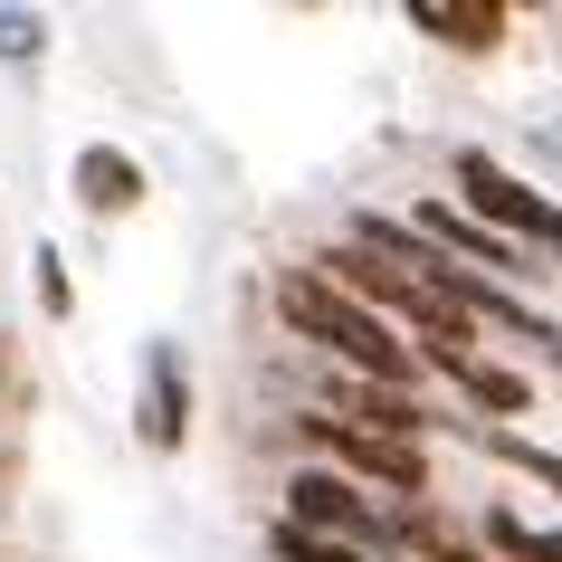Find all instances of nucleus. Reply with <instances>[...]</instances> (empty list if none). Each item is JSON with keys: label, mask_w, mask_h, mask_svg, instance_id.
<instances>
[{"label": "nucleus", "mask_w": 562, "mask_h": 562, "mask_svg": "<svg viewBox=\"0 0 562 562\" xmlns=\"http://www.w3.org/2000/svg\"><path fill=\"white\" fill-rule=\"evenodd\" d=\"M277 315H286L305 344H325V353L344 362L353 382H372V391H411L419 382V353H411V344H401L382 315H362L344 286H325L315 267H286V277H277Z\"/></svg>", "instance_id": "nucleus-1"}, {"label": "nucleus", "mask_w": 562, "mask_h": 562, "mask_svg": "<svg viewBox=\"0 0 562 562\" xmlns=\"http://www.w3.org/2000/svg\"><path fill=\"white\" fill-rule=\"evenodd\" d=\"M277 525L315 533V543H344V553H362V562L401 553V525H382V505L362 496L353 476H334V468H296L286 476V515H277Z\"/></svg>", "instance_id": "nucleus-2"}, {"label": "nucleus", "mask_w": 562, "mask_h": 562, "mask_svg": "<svg viewBox=\"0 0 562 562\" xmlns=\"http://www.w3.org/2000/svg\"><path fill=\"white\" fill-rule=\"evenodd\" d=\"M448 181H458V201H468V210H458L468 229L486 220V238H533V248H553V229H562V220H553V201H543V191H533L525 172H505V162H496L486 144H468V153H458V162H448Z\"/></svg>", "instance_id": "nucleus-3"}, {"label": "nucleus", "mask_w": 562, "mask_h": 562, "mask_svg": "<svg viewBox=\"0 0 562 562\" xmlns=\"http://www.w3.org/2000/svg\"><path fill=\"white\" fill-rule=\"evenodd\" d=\"M305 439L325 448L334 468L372 476L382 496H429V448H419V439H382V429H353V419H334V411L305 419Z\"/></svg>", "instance_id": "nucleus-4"}, {"label": "nucleus", "mask_w": 562, "mask_h": 562, "mask_svg": "<svg viewBox=\"0 0 562 562\" xmlns=\"http://www.w3.org/2000/svg\"><path fill=\"white\" fill-rule=\"evenodd\" d=\"M134 429H144V448H162L172 458L181 439H191V362H181L172 334H153L144 344V391H134Z\"/></svg>", "instance_id": "nucleus-5"}, {"label": "nucleus", "mask_w": 562, "mask_h": 562, "mask_svg": "<svg viewBox=\"0 0 562 562\" xmlns=\"http://www.w3.org/2000/svg\"><path fill=\"white\" fill-rule=\"evenodd\" d=\"M67 181H77V201H87L95 220H124V210H134V201L153 191V181H144V162H134V153H115V144H87Z\"/></svg>", "instance_id": "nucleus-6"}, {"label": "nucleus", "mask_w": 562, "mask_h": 562, "mask_svg": "<svg viewBox=\"0 0 562 562\" xmlns=\"http://www.w3.org/2000/svg\"><path fill=\"white\" fill-rule=\"evenodd\" d=\"M411 30H419V38H439V48H468V58H476V48H496L515 20H505L496 0H411Z\"/></svg>", "instance_id": "nucleus-7"}, {"label": "nucleus", "mask_w": 562, "mask_h": 562, "mask_svg": "<svg viewBox=\"0 0 562 562\" xmlns=\"http://www.w3.org/2000/svg\"><path fill=\"white\" fill-rule=\"evenodd\" d=\"M325 411H334V419H353V429H382V439H419V429H429V411H419L411 391H372V382H353V372L334 382Z\"/></svg>", "instance_id": "nucleus-8"}, {"label": "nucleus", "mask_w": 562, "mask_h": 562, "mask_svg": "<svg viewBox=\"0 0 562 562\" xmlns=\"http://www.w3.org/2000/svg\"><path fill=\"white\" fill-rule=\"evenodd\" d=\"M448 382H458V391H468V401H476V411H505V419H515V411H533V382H525V372H496V362H448Z\"/></svg>", "instance_id": "nucleus-9"}, {"label": "nucleus", "mask_w": 562, "mask_h": 562, "mask_svg": "<svg viewBox=\"0 0 562 562\" xmlns=\"http://www.w3.org/2000/svg\"><path fill=\"white\" fill-rule=\"evenodd\" d=\"M486 553L496 562H562V543H553V525H525L515 505H496L486 515Z\"/></svg>", "instance_id": "nucleus-10"}, {"label": "nucleus", "mask_w": 562, "mask_h": 562, "mask_svg": "<svg viewBox=\"0 0 562 562\" xmlns=\"http://www.w3.org/2000/svg\"><path fill=\"white\" fill-rule=\"evenodd\" d=\"M38 48H48V20H38V10H0V58L30 67Z\"/></svg>", "instance_id": "nucleus-11"}, {"label": "nucleus", "mask_w": 562, "mask_h": 562, "mask_svg": "<svg viewBox=\"0 0 562 562\" xmlns=\"http://www.w3.org/2000/svg\"><path fill=\"white\" fill-rule=\"evenodd\" d=\"M267 553H277V562H362V553H344V543H315V533H296V525L267 533Z\"/></svg>", "instance_id": "nucleus-12"}, {"label": "nucleus", "mask_w": 562, "mask_h": 562, "mask_svg": "<svg viewBox=\"0 0 562 562\" xmlns=\"http://www.w3.org/2000/svg\"><path fill=\"white\" fill-rule=\"evenodd\" d=\"M401 543H419L429 562H486L476 543H458V533H439V525H401Z\"/></svg>", "instance_id": "nucleus-13"}, {"label": "nucleus", "mask_w": 562, "mask_h": 562, "mask_svg": "<svg viewBox=\"0 0 562 562\" xmlns=\"http://www.w3.org/2000/svg\"><path fill=\"white\" fill-rule=\"evenodd\" d=\"M38 305H48V315L77 305V296H67V258H58V248H38Z\"/></svg>", "instance_id": "nucleus-14"}]
</instances>
